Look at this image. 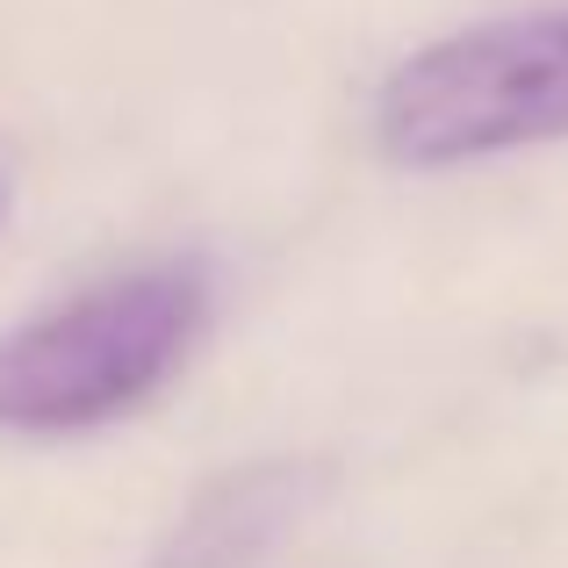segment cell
<instances>
[{
  "label": "cell",
  "mask_w": 568,
  "mask_h": 568,
  "mask_svg": "<svg viewBox=\"0 0 568 568\" xmlns=\"http://www.w3.org/2000/svg\"><path fill=\"white\" fill-rule=\"evenodd\" d=\"M216 310L209 260H152L0 332V432L58 439L152 403Z\"/></svg>",
  "instance_id": "cell-1"
},
{
  "label": "cell",
  "mask_w": 568,
  "mask_h": 568,
  "mask_svg": "<svg viewBox=\"0 0 568 568\" xmlns=\"http://www.w3.org/2000/svg\"><path fill=\"white\" fill-rule=\"evenodd\" d=\"M310 489H317V468H303V460L231 468L181 511L173 540L159 547V568H252L303 518Z\"/></svg>",
  "instance_id": "cell-3"
},
{
  "label": "cell",
  "mask_w": 568,
  "mask_h": 568,
  "mask_svg": "<svg viewBox=\"0 0 568 568\" xmlns=\"http://www.w3.org/2000/svg\"><path fill=\"white\" fill-rule=\"evenodd\" d=\"M375 138L396 166H468L568 138V8L504 14L410 51L375 94Z\"/></svg>",
  "instance_id": "cell-2"
},
{
  "label": "cell",
  "mask_w": 568,
  "mask_h": 568,
  "mask_svg": "<svg viewBox=\"0 0 568 568\" xmlns=\"http://www.w3.org/2000/svg\"><path fill=\"white\" fill-rule=\"evenodd\" d=\"M0 209H8V194H0Z\"/></svg>",
  "instance_id": "cell-4"
}]
</instances>
